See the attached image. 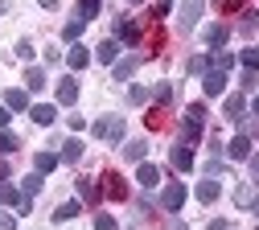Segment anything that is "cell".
<instances>
[{"instance_id":"cell-17","label":"cell","mask_w":259,"mask_h":230,"mask_svg":"<svg viewBox=\"0 0 259 230\" xmlns=\"http://www.w3.org/2000/svg\"><path fill=\"white\" fill-rule=\"evenodd\" d=\"M103 193H107V197H127L123 177H119V173H107V177H103Z\"/></svg>"},{"instance_id":"cell-21","label":"cell","mask_w":259,"mask_h":230,"mask_svg":"<svg viewBox=\"0 0 259 230\" xmlns=\"http://www.w3.org/2000/svg\"><path fill=\"white\" fill-rule=\"evenodd\" d=\"M66 62H70V70H82V66H91V54H87V45H70Z\"/></svg>"},{"instance_id":"cell-50","label":"cell","mask_w":259,"mask_h":230,"mask_svg":"<svg viewBox=\"0 0 259 230\" xmlns=\"http://www.w3.org/2000/svg\"><path fill=\"white\" fill-rule=\"evenodd\" d=\"M5 9H9V5H5V0H0V17H5Z\"/></svg>"},{"instance_id":"cell-23","label":"cell","mask_w":259,"mask_h":230,"mask_svg":"<svg viewBox=\"0 0 259 230\" xmlns=\"http://www.w3.org/2000/svg\"><path fill=\"white\" fill-rule=\"evenodd\" d=\"M46 86V70H41V66H29V70H25V90H41Z\"/></svg>"},{"instance_id":"cell-48","label":"cell","mask_w":259,"mask_h":230,"mask_svg":"<svg viewBox=\"0 0 259 230\" xmlns=\"http://www.w3.org/2000/svg\"><path fill=\"white\" fill-rule=\"evenodd\" d=\"M251 111H255V115H259V95H255V99H251Z\"/></svg>"},{"instance_id":"cell-22","label":"cell","mask_w":259,"mask_h":230,"mask_svg":"<svg viewBox=\"0 0 259 230\" xmlns=\"http://www.w3.org/2000/svg\"><path fill=\"white\" fill-rule=\"evenodd\" d=\"M231 66H235V54H226V50H214V54H210V70H222V74H226Z\"/></svg>"},{"instance_id":"cell-12","label":"cell","mask_w":259,"mask_h":230,"mask_svg":"<svg viewBox=\"0 0 259 230\" xmlns=\"http://www.w3.org/2000/svg\"><path fill=\"white\" fill-rule=\"evenodd\" d=\"M136 181H140L144 189H156V185H160V169H156V164H148V160H140V173H136Z\"/></svg>"},{"instance_id":"cell-43","label":"cell","mask_w":259,"mask_h":230,"mask_svg":"<svg viewBox=\"0 0 259 230\" xmlns=\"http://www.w3.org/2000/svg\"><path fill=\"white\" fill-rule=\"evenodd\" d=\"M0 230H17V218L13 214H0Z\"/></svg>"},{"instance_id":"cell-9","label":"cell","mask_w":259,"mask_h":230,"mask_svg":"<svg viewBox=\"0 0 259 230\" xmlns=\"http://www.w3.org/2000/svg\"><path fill=\"white\" fill-rule=\"evenodd\" d=\"M226 156H231V160H247V156H251V136H247V131H239V136L231 140Z\"/></svg>"},{"instance_id":"cell-31","label":"cell","mask_w":259,"mask_h":230,"mask_svg":"<svg viewBox=\"0 0 259 230\" xmlns=\"http://www.w3.org/2000/svg\"><path fill=\"white\" fill-rule=\"evenodd\" d=\"M243 95H231V99H226V119H243Z\"/></svg>"},{"instance_id":"cell-30","label":"cell","mask_w":259,"mask_h":230,"mask_svg":"<svg viewBox=\"0 0 259 230\" xmlns=\"http://www.w3.org/2000/svg\"><path fill=\"white\" fill-rule=\"evenodd\" d=\"M99 9H103V0H78V17H87V21L99 17Z\"/></svg>"},{"instance_id":"cell-29","label":"cell","mask_w":259,"mask_h":230,"mask_svg":"<svg viewBox=\"0 0 259 230\" xmlns=\"http://www.w3.org/2000/svg\"><path fill=\"white\" fill-rule=\"evenodd\" d=\"M82 210H78V202H66V206H58L54 210V222H70V218H78Z\"/></svg>"},{"instance_id":"cell-11","label":"cell","mask_w":259,"mask_h":230,"mask_svg":"<svg viewBox=\"0 0 259 230\" xmlns=\"http://www.w3.org/2000/svg\"><path fill=\"white\" fill-rule=\"evenodd\" d=\"M58 103H62V107L78 103V82H74V78H62V82H58Z\"/></svg>"},{"instance_id":"cell-34","label":"cell","mask_w":259,"mask_h":230,"mask_svg":"<svg viewBox=\"0 0 259 230\" xmlns=\"http://www.w3.org/2000/svg\"><path fill=\"white\" fill-rule=\"evenodd\" d=\"M21 148V140L13 136V131H0V156H5V152H17Z\"/></svg>"},{"instance_id":"cell-47","label":"cell","mask_w":259,"mask_h":230,"mask_svg":"<svg viewBox=\"0 0 259 230\" xmlns=\"http://www.w3.org/2000/svg\"><path fill=\"white\" fill-rule=\"evenodd\" d=\"M239 5H243V0H226V9H231V13H235V9H239Z\"/></svg>"},{"instance_id":"cell-33","label":"cell","mask_w":259,"mask_h":230,"mask_svg":"<svg viewBox=\"0 0 259 230\" xmlns=\"http://www.w3.org/2000/svg\"><path fill=\"white\" fill-rule=\"evenodd\" d=\"M239 29H243V37H255V29H259V13H243Z\"/></svg>"},{"instance_id":"cell-14","label":"cell","mask_w":259,"mask_h":230,"mask_svg":"<svg viewBox=\"0 0 259 230\" xmlns=\"http://www.w3.org/2000/svg\"><path fill=\"white\" fill-rule=\"evenodd\" d=\"M5 107L9 111H29V90H5Z\"/></svg>"},{"instance_id":"cell-20","label":"cell","mask_w":259,"mask_h":230,"mask_svg":"<svg viewBox=\"0 0 259 230\" xmlns=\"http://www.w3.org/2000/svg\"><path fill=\"white\" fill-rule=\"evenodd\" d=\"M21 202H25V193L17 185H9V181L0 185V206H21Z\"/></svg>"},{"instance_id":"cell-49","label":"cell","mask_w":259,"mask_h":230,"mask_svg":"<svg viewBox=\"0 0 259 230\" xmlns=\"http://www.w3.org/2000/svg\"><path fill=\"white\" fill-rule=\"evenodd\" d=\"M251 210H255V214H259V197H255V202H251Z\"/></svg>"},{"instance_id":"cell-1","label":"cell","mask_w":259,"mask_h":230,"mask_svg":"<svg viewBox=\"0 0 259 230\" xmlns=\"http://www.w3.org/2000/svg\"><path fill=\"white\" fill-rule=\"evenodd\" d=\"M202 123H206V107L189 103L185 107V123H181V144H198L202 140Z\"/></svg>"},{"instance_id":"cell-52","label":"cell","mask_w":259,"mask_h":230,"mask_svg":"<svg viewBox=\"0 0 259 230\" xmlns=\"http://www.w3.org/2000/svg\"><path fill=\"white\" fill-rule=\"evenodd\" d=\"M177 230H185V226H177Z\"/></svg>"},{"instance_id":"cell-41","label":"cell","mask_w":259,"mask_h":230,"mask_svg":"<svg viewBox=\"0 0 259 230\" xmlns=\"http://www.w3.org/2000/svg\"><path fill=\"white\" fill-rule=\"evenodd\" d=\"M247 160H251V185H259V152H251Z\"/></svg>"},{"instance_id":"cell-46","label":"cell","mask_w":259,"mask_h":230,"mask_svg":"<svg viewBox=\"0 0 259 230\" xmlns=\"http://www.w3.org/2000/svg\"><path fill=\"white\" fill-rule=\"evenodd\" d=\"M37 5H41V9H58V0H37Z\"/></svg>"},{"instance_id":"cell-6","label":"cell","mask_w":259,"mask_h":230,"mask_svg":"<svg viewBox=\"0 0 259 230\" xmlns=\"http://www.w3.org/2000/svg\"><path fill=\"white\" fill-rule=\"evenodd\" d=\"M140 62H144V54H127L123 62H115V66H111V78H115V82H123V78H132Z\"/></svg>"},{"instance_id":"cell-16","label":"cell","mask_w":259,"mask_h":230,"mask_svg":"<svg viewBox=\"0 0 259 230\" xmlns=\"http://www.w3.org/2000/svg\"><path fill=\"white\" fill-rule=\"evenodd\" d=\"M74 189H78V197H82V202H99V193H103V189L95 185L91 177H78V181H74Z\"/></svg>"},{"instance_id":"cell-45","label":"cell","mask_w":259,"mask_h":230,"mask_svg":"<svg viewBox=\"0 0 259 230\" xmlns=\"http://www.w3.org/2000/svg\"><path fill=\"white\" fill-rule=\"evenodd\" d=\"M206 230H231V222H210Z\"/></svg>"},{"instance_id":"cell-38","label":"cell","mask_w":259,"mask_h":230,"mask_svg":"<svg viewBox=\"0 0 259 230\" xmlns=\"http://www.w3.org/2000/svg\"><path fill=\"white\" fill-rule=\"evenodd\" d=\"M173 13V0H156L152 5V17H169Z\"/></svg>"},{"instance_id":"cell-28","label":"cell","mask_w":259,"mask_h":230,"mask_svg":"<svg viewBox=\"0 0 259 230\" xmlns=\"http://www.w3.org/2000/svg\"><path fill=\"white\" fill-rule=\"evenodd\" d=\"M144 152H148L144 140H127V144H123V156H127V160H144Z\"/></svg>"},{"instance_id":"cell-44","label":"cell","mask_w":259,"mask_h":230,"mask_svg":"<svg viewBox=\"0 0 259 230\" xmlns=\"http://www.w3.org/2000/svg\"><path fill=\"white\" fill-rule=\"evenodd\" d=\"M9 119H13V111H9V107H5V103H0V127H5V123H9Z\"/></svg>"},{"instance_id":"cell-4","label":"cell","mask_w":259,"mask_h":230,"mask_svg":"<svg viewBox=\"0 0 259 230\" xmlns=\"http://www.w3.org/2000/svg\"><path fill=\"white\" fill-rule=\"evenodd\" d=\"M160 206H165L169 214H177V210L185 206V185H181V181H173V185H165V189H160Z\"/></svg>"},{"instance_id":"cell-25","label":"cell","mask_w":259,"mask_h":230,"mask_svg":"<svg viewBox=\"0 0 259 230\" xmlns=\"http://www.w3.org/2000/svg\"><path fill=\"white\" fill-rule=\"evenodd\" d=\"M41 185H46V177H41V173H29V177H21V193H25V197H33Z\"/></svg>"},{"instance_id":"cell-27","label":"cell","mask_w":259,"mask_h":230,"mask_svg":"<svg viewBox=\"0 0 259 230\" xmlns=\"http://www.w3.org/2000/svg\"><path fill=\"white\" fill-rule=\"evenodd\" d=\"M226 33H231L226 25H210V29H206V45H214V50H218V45L226 41Z\"/></svg>"},{"instance_id":"cell-42","label":"cell","mask_w":259,"mask_h":230,"mask_svg":"<svg viewBox=\"0 0 259 230\" xmlns=\"http://www.w3.org/2000/svg\"><path fill=\"white\" fill-rule=\"evenodd\" d=\"M206 177H222V160H218V156L206 164Z\"/></svg>"},{"instance_id":"cell-3","label":"cell","mask_w":259,"mask_h":230,"mask_svg":"<svg viewBox=\"0 0 259 230\" xmlns=\"http://www.w3.org/2000/svg\"><path fill=\"white\" fill-rule=\"evenodd\" d=\"M202 9H206V0H185V5H181V17H177V29H181V33H193L198 21H202Z\"/></svg>"},{"instance_id":"cell-13","label":"cell","mask_w":259,"mask_h":230,"mask_svg":"<svg viewBox=\"0 0 259 230\" xmlns=\"http://www.w3.org/2000/svg\"><path fill=\"white\" fill-rule=\"evenodd\" d=\"M95 58L107 62V66H115V62H119V41H115V37H107L103 45H95Z\"/></svg>"},{"instance_id":"cell-24","label":"cell","mask_w":259,"mask_h":230,"mask_svg":"<svg viewBox=\"0 0 259 230\" xmlns=\"http://www.w3.org/2000/svg\"><path fill=\"white\" fill-rule=\"evenodd\" d=\"M87 29V17H74V21H66V25H62V37H66V41H78V33Z\"/></svg>"},{"instance_id":"cell-51","label":"cell","mask_w":259,"mask_h":230,"mask_svg":"<svg viewBox=\"0 0 259 230\" xmlns=\"http://www.w3.org/2000/svg\"><path fill=\"white\" fill-rule=\"evenodd\" d=\"M132 5H140V0H132Z\"/></svg>"},{"instance_id":"cell-2","label":"cell","mask_w":259,"mask_h":230,"mask_svg":"<svg viewBox=\"0 0 259 230\" xmlns=\"http://www.w3.org/2000/svg\"><path fill=\"white\" fill-rule=\"evenodd\" d=\"M91 131L99 140H123V131H127V123H123V115H99L91 123Z\"/></svg>"},{"instance_id":"cell-5","label":"cell","mask_w":259,"mask_h":230,"mask_svg":"<svg viewBox=\"0 0 259 230\" xmlns=\"http://www.w3.org/2000/svg\"><path fill=\"white\" fill-rule=\"evenodd\" d=\"M115 41H123V45H136L140 41V29H136L132 17H115Z\"/></svg>"},{"instance_id":"cell-32","label":"cell","mask_w":259,"mask_h":230,"mask_svg":"<svg viewBox=\"0 0 259 230\" xmlns=\"http://www.w3.org/2000/svg\"><path fill=\"white\" fill-rule=\"evenodd\" d=\"M239 62H243V70H259V50H255V45H247V50L239 54Z\"/></svg>"},{"instance_id":"cell-39","label":"cell","mask_w":259,"mask_h":230,"mask_svg":"<svg viewBox=\"0 0 259 230\" xmlns=\"http://www.w3.org/2000/svg\"><path fill=\"white\" fill-rule=\"evenodd\" d=\"M127 99H132V103H144V99H148V86H132V90H127Z\"/></svg>"},{"instance_id":"cell-37","label":"cell","mask_w":259,"mask_h":230,"mask_svg":"<svg viewBox=\"0 0 259 230\" xmlns=\"http://www.w3.org/2000/svg\"><path fill=\"white\" fill-rule=\"evenodd\" d=\"M95 230H115V218L111 214H95Z\"/></svg>"},{"instance_id":"cell-8","label":"cell","mask_w":259,"mask_h":230,"mask_svg":"<svg viewBox=\"0 0 259 230\" xmlns=\"http://www.w3.org/2000/svg\"><path fill=\"white\" fill-rule=\"evenodd\" d=\"M202 90H206L210 99H218V95L226 90V74H222V70H206V74H202Z\"/></svg>"},{"instance_id":"cell-19","label":"cell","mask_w":259,"mask_h":230,"mask_svg":"<svg viewBox=\"0 0 259 230\" xmlns=\"http://www.w3.org/2000/svg\"><path fill=\"white\" fill-rule=\"evenodd\" d=\"M62 160H66V164H78L82 160V140H66V144H62V152H58Z\"/></svg>"},{"instance_id":"cell-18","label":"cell","mask_w":259,"mask_h":230,"mask_svg":"<svg viewBox=\"0 0 259 230\" xmlns=\"http://www.w3.org/2000/svg\"><path fill=\"white\" fill-rule=\"evenodd\" d=\"M218 193H222V185H218L214 177H206V181L198 185V202H206V206H210V202H218Z\"/></svg>"},{"instance_id":"cell-35","label":"cell","mask_w":259,"mask_h":230,"mask_svg":"<svg viewBox=\"0 0 259 230\" xmlns=\"http://www.w3.org/2000/svg\"><path fill=\"white\" fill-rule=\"evenodd\" d=\"M206 70H210V58H206V54L189 58V74H206Z\"/></svg>"},{"instance_id":"cell-26","label":"cell","mask_w":259,"mask_h":230,"mask_svg":"<svg viewBox=\"0 0 259 230\" xmlns=\"http://www.w3.org/2000/svg\"><path fill=\"white\" fill-rule=\"evenodd\" d=\"M169 99H173V82H156V86H152V103H156V107H165Z\"/></svg>"},{"instance_id":"cell-10","label":"cell","mask_w":259,"mask_h":230,"mask_svg":"<svg viewBox=\"0 0 259 230\" xmlns=\"http://www.w3.org/2000/svg\"><path fill=\"white\" fill-rule=\"evenodd\" d=\"M58 164H62V156H58V152H37V156H33V173H41V177H46V173H54V169H58Z\"/></svg>"},{"instance_id":"cell-36","label":"cell","mask_w":259,"mask_h":230,"mask_svg":"<svg viewBox=\"0 0 259 230\" xmlns=\"http://www.w3.org/2000/svg\"><path fill=\"white\" fill-rule=\"evenodd\" d=\"M235 202H239V206H251V202H255V193H251L247 185H239V189H235Z\"/></svg>"},{"instance_id":"cell-40","label":"cell","mask_w":259,"mask_h":230,"mask_svg":"<svg viewBox=\"0 0 259 230\" xmlns=\"http://www.w3.org/2000/svg\"><path fill=\"white\" fill-rule=\"evenodd\" d=\"M17 58H21V62H33V45L21 41V45H17Z\"/></svg>"},{"instance_id":"cell-7","label":"cell","mask_w":259,"mask_h":230,"mask_svg":"<svg viewBox=\"0 0 259 230\" xmlns=\"http://www.w3.org/2000/svg\"><path fill=\"white\" fill-rule=\"evenodd\" d=\"M169 160H173V169H177V173H189V169H193V148H189V144H173Z\"/></svg>"},{"instance_id":"cell-15","label":"cell","mask_w":259,"mask_h":230,"mask_svg":"<svg viewBox=\"0 0 259 230\" xmlns=\"http://www.w3.org/2000/svg\"><path fill=\"white\" fill-rule=\"evenodd\" d=\"M29 115H33V123H41V127H50V123L58 119L54 103H37V107H29Z\"/></svg>"}]
</instances>
